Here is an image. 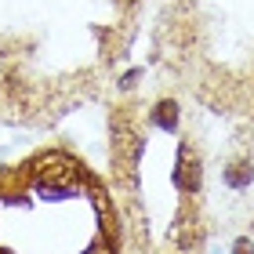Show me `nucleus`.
Returning a JSON list of instances; mask_svg holds the SVG:
<instances>
[{"instance_id": "1", "label": "nucleus", "mask_w": 254, "mask_h": 254, "mask_svg": "<svg viewBox=\"0 0 254 254\" xmlns=\"http://www.w3.org/2000/svg\"><path fill=\"white\" fill-rule=\"evenodd\" d=\"M37 178L48 189H65L69 182L76 178V164H69L65 156H44L37 164Z\"/></svg>"}, {"instance_id": "7", "label": "nucleus", "mask_w": 254, "mask_h": 254, "mask_svg": "<svg viewBox=\"0 0 254 254\" xmlns=\"http://www.w3.org/2000/svg\"><path fill=\"white\" fill-rule=\"evenodd\" d=\"M84 254H113L109 247H91V251H84Z\"/></svg>"}, {"instance_id": "6", "label": "nucleus", "mask_w": 254, "mask_h": 254, "mask_svg": "<svg viewBox=\"0 0 254 254\" xmlns=\"http://www.w3.org/2000/svg\"><path fill=\"white\" fill-rule=\"evenodd\" d=\"M134 80H138V69H134V73H127V76L120 80V87H131V84H134Z\"/></svg>"}, {"instance_id": "3", "label": "nucleus", "mask_w": 254, "mask_h": 254, "mask_svg": "<svg viewBox=\"0 0 254 254\" xmlns=\"http://www.w3.org/2000/svg\"><path fill=\"white\" fill-rule=\"evenodd\" d=\"M153 124H156V127H164V131H175V127H178V106H175L171 98L156 102V109H153Z\"/></svg>"}, {"instance_id": "5", "label": "nucleus", "mask_w": 254, "mask_h": 254, "mask_svg": "<svg viewBox=\"0 0 254 254\" xmlns=\"http://www.w3.org/2000/svg\"><path fill=\"white\" fill-rule=\"evenodd\" d=\"M233 254H254V240H247V236H240L236 244H233Z\"/></svg>"}, {"instance_id": "4", "label": "nucleus", "mask_w": 254, "mask_h": 254, "mask_svg": "<svg viewBox=\"0 0 254 254\" xmlns=\"http://www.w3.org/2000/svg\"><path fill=\"white\" fill-rule=\"evenodd\" d=\"M251 178H254V167L247 164V160H236V164H229V171H225V182H229L233 189L251 186Z\"/></svg>"}, {"instance_id": "2", "label": "nucleus", "mask_w": 254, "mask_h": 254, "mask_svg": "<svg viewBox=\"0 0 254 254\" xmlns=\"http://www.w3.org/2000/svg\"><path fill=\"white\" fill-rule=\"evenodd\" d=\"M175 186L182 192H196V189H200V164H196V156H189V149H182V153H178Z\"/></svg>"}]
</instances>
